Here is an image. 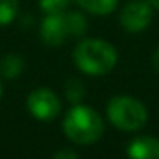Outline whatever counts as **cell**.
<instances>
[{"label": "cell", "mask_w": 159, "mask_h": 159, "mask_svg": "<svg viewBox=\"0 0 159 159\" xmlns=\"http://www.w3.org/2000/svg\"><path fill=\"white\" fill-rule=\"evenodd\" d=\"M0 99H2V82H0Z\"/></svg>", "instance_id": "e0dca14e"}, {"label": "cell", "mask_w": 159, "mask_h": 159, "mask_svg": "<svg viewBox=\"0 0 159 159\" xmlns=\"http://www.w3.org/2000/svg\"><path fill=\"white\" fill-rule=\"evenodd\" d=\"M19 0H0V26H7L17 14Z\"/></svg>", "instance_id": "8fae6325"}, {"label": "cell", "mask_w": 159, "mask_h": 159, "mask_svg": "<svg viewBox=\"0 0 159 159\" xmlns=\"http://www.w3.org/2000/svg\"><path fill=\"white\" fill-rule=\"evenodd\" d=\"M77 4L84 9V11L91 12L96 16H106L116 9L118 0H77Z\"/></svg>", "instance_id": "9c48e42d"}, {"label": "cell", "mask_w": 159, "mask_h": 159, "mask_svg": "<svg viewBox=\"0 0 159 159\" xmlns=\"http://www.w3.org/2000/svg\"><path fill=\"white\" fill-rule=\"evenodd\" d=\"M108 120L123 132H137L147 123V110L139 99L130 96H115L106 108Z\"/></svg>", "instance_id": "3957f363"}, {"label": "cell", "mask_w": 159, "mask_h": 159, "mask_svg": "<svg viewBox=\"0 0 159 159\" xmlns=\"http://www.w3.org/2000/svg\"><path fill=\"white\" fill-rule=\"evenodd\" d=\"M67 17V26H69V34L70 36H82L84 33L87 31V21L82 14L79 12H70V14H65Z\"/></svg>", "instance_id": "30bf717a"}, {"label": "cell", "mask_w": 159, "mask_h": 159, "mask_svg": "<svg viewBox=\"0 0 159 159\" xmlns=\"http://www.w3.org/2000/svg\"><path fill=\"white\" fill-rule=\"evenodd\" d=\"M127 154L134 159H159V139L137 137L128 144Z\"/></svg>", "instance_id": "52a82bcc"}, {"label": "cell", "mask_w": 159, "mask_h": 159, "mask_svg": "<svg viewBox=\"0 0 159 159\" xmlns=\"http://www.w3.org/2000/svg\"><path fill=\"white\" fill-rule=\"evenodd\" d=\"M116 62L115 46L103 39H82L74 50V63L87 75H106L115 69Z\"/></svg>", "instance_id": "6da1fadb"}, {"label": "cell", "mask_w": 159, "mask_h": 159, "mask_svg": "<svg viewBox=\"0 0 159 159\" xmlns=\"http://www.w3.org/2000/svg\"><path fill=\"white\" fill-rule=\"evenodd\" d=\"M69 0H39V7L45 14H60L65 12Z\"/></svg>", "instance_id": "4fadbf2b"}, {"label": "cell", "mask_w": 159, "mask_h": 159, "mask_svg": "<svg viewBox=\"0 0 159 159\" xmlns=\"http://www.w3.org/2000/svg\"><path fill=\"white\" fill-rule=\"evenodd\" d=\"M149 4H151L152 9H156V11H159V0H147Z\"/></svg>", "instance_id": "2e32d148"}, {"label": "cell", "mask_w": 159, "mask_h": 159, "mask_svg": "<svg viewBox=\"0 0 159 159\" xmlns=\"http://www.w3.org/2000/svg\"><path fill=\"white\" fill-rule=\"evenodd\" d=\"M152 65H154L156 72H159V46H157V50L154 52V55H152Z\"/></svg>", "instance_id": "9a60e30c"}, {"label": "cell", "mask_w": 159, "mask_h": 159, "mask_svg": "<svg viewBox=\"0 0 159 159\" xmlns=\"http://www.w3.org/2000/svg\"><path fill=\"white\" fill-rule=\"evenodd\" d=\"M63 132L70 142L79 145H89L99 140L104 132L103 118L93 108L75 103L65 115Z\"/></svg>", "instance_id": "7a4b0ae2"}, {"label": "cell", "mask_w": 159, "mask_h": 159, "mask_svg": "<svg viewBox=\"0 0 159 159\" xmlns=\"http://www.w3.org/2000/svg\"><path fill=\"white\" fill-rule=\"evenodd\" d=\"M28 110L36 120L52 121L53 118L58 116L62 104H60L58 96L52 89L39 87V89H34L28 96Z\"/></svg>", "instance_id": "277c9868"}, {"label": "cell", "mask_w": 159, "mask_h": 159, "mask_svg": "<svg viewBox=\"0 0 159 159\" xmlns=\"http://www.w3.org/2000/svg\"><path fill=\"white\" fill-rule=\"evenodd\" d=\"M152 21V7L147 0L128 2L120 12V24L128 33L144 31Z\"/></svg>", "instance_id": "5b68a950"}, {"label": "cell", "mask_w": 159, "mask_h": 159, "mask_svg": "<svg viewBox=\"0 0 159 159\" xmlns=\"http://www.w3.org/2000/svg\"><path fill=\"white\" fill-rule=\"evenodd\" d=\"M65 89H67V98H69L72 103H79V101L84 98V94H86L84 86H82V82H80L79 79H70L69 82H67Z\"/></svg>", "instance_id": "7c38bea8"}, {"label": "cell", "mask_w": 159, "mask_h": 159, "mask_svg": "<svg viewBox=\"0 0 159 159\" xmlns=\"http://www.w3.org/2000/svg\"><path fill=\"white\" fill-rule=\"evenodd\" d=\"M24 69V62L19 55H5L0 60V75L5 79H17Z\"/></svg>", "instance_id": "ba28073f"}, {"label": "cell", "mask_w": 159, "mask_h": 159, "mask_svg": "<svg viewBox=\"0 0 159 159\" xmlns=\"http://www.w3.org/2000/svg\"><path fill=\"white\" fill-rule=\"evenodd\" d=\"M55 157L57 159H62V157H72V159H75L77 157V152H74V151H62V152H57L55 154Z\"/></svg>", "instance_id": "5bb4252c"}, {"label": "cell", "mask_w": 159, "mask_h": 159, "mask_svg": "<svg viewBox=\"0 0 159 159\" xmlns=\"http://www.w3.org/2000/svg\"><path fill=\"white\" fill-rule=\"evenodd\" d=\"M69 26L63 12L60 14H46L41 22V39L50 46H60L69 38Z\"/></svg>", "instance_id": "8992f818"}]
</instances>
